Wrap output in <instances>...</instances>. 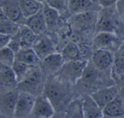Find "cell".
<instances>
[{
	"label": "cell",
	"mask_w": 124,
	"mask_h": 118,
	"mask_svg": "<svg viewBox=\"0 0 124 118\" xmlns=\"http://www.w3.org/2000/svg\"><path fill=\"white\" fill-rule=\"evenodd\" d=\"M111 7L103 8V10L99 13L96 23V32H114L115 31L117 26L116 17L114 15V12L111 10Z\"/></svg>",
	"instance_id": "obj_6"
},
{
	"label": "cell",
	"mask_w": 124,
	"mask_h": 118,
	"mask_svg": "<svg viewBox=\"0 0 124 118\" xmlns=\"http://www.w3.org/2000/svg\"><path fill=\"white\" fill-rule=\"evenodd\" d=\"M19 92L13 89L5 90L0 97V110L8 116H14L15 108Z\"/></svg>",
	"instance_id": "obj_7"
},
{
	"label": "cell",
	"mask_w": 124,
	"mask_h": 118,
	"mask_svg": "<svg viewBox=\"0 0 124 118\" xmlns=\"http://www.w3.org/2000/svg\"><path fill=\"white\" fill-rule=\"evenodd\" d=\"M103 117H120L124 116V99L118 94L102 109Z\"/></svg>",
	"instance_id": "obj_12"
},
{
	"label": "cell",
	"mask_w": 124,
	"mask_h": 118,
	"mask_svg": "<svg viewBox=\"0 0 124 118\" xmlns=\"http://www.w3.org/2000/svg\"><path fill=\"white\" fill-rule=\"evenodd\" d=\"M94 4L91 0H69L68 9L72 15L91 10Z\"/></svg>",
	"instance_id": "obj_20"
},
{
	"label": "cell",
	"mask_w": 124,
	"mask_h": 118,
	"mask_svg": "<svg viewBox=\"0 0 124 118\" xmlns=\"http://www.w3.org/2000/svg\"><path fill=\"white\" fill-rule=\"evenodd\" d=\"M42 61L44 68L52 73L58 72L64 63L61 53L55 52H53L47 55L44 59H42Z\"/></svg>",
	"instance_id": "obj_17"
},
{
	"label": "cell",
	"mask_w": 124,
	"mask_h": 118,
	"mask_svg": "<svg viewBox=\"0 0 124 118\" xmlns=\"http://www.w3.org/2000/svg\"><path fill=\"white\" fill-rule=\"evenodd\" d=\"M93 44L96 49H105L108 50H118L121 42L114 32L100 31L96 32L93 37Z\"/></svg>",
	"instance_id": "obj_3"
},
{
	"label": "cell",
	"mask_w": 124,
	"mask_h": 118,
	"mask_svg": "<svg viewBox=\"0 0 124 118\" xmlns=\"http://www.w3.org/2000/svg\"><path fill=\"white\" fill-rule=\"evenodd\" d=\"M115 8L117 14L123 19L124 18V0H117L115 5Z\"/></svg>",
	"instance_id": "obj_34"
},
{
	"label": "cell",
	"mask_w": 124,
	"mask_h": 118,
	"mask_svg": "<svg viewBox=\"0 0 124 118\" xmlns=\"http://www.w3.org/2000/svg\"><path fill=\"white\" fill-rule=\"evenodd\" d=\"M41 80V72L39 69L36 68V66H34L27 73V74L18 82L17 89L19 91L28 92L33 94V93L39 87Z\"/></svg>",
	"instance_id": "obj_2"
},
{
	"label": "cell",
	"mask_w": 124,
	"mask_h": 118,
	"mask_svg": "<svg viewBox=\"0 0 124 118\" xmlns=\"http://www.w3.org/2000/svg\"><path fill=\"white\" fill-rule=\"evenodd\" d=\"M123 38L124 39V34H123Z\"/></svg>",
	"instance_id": "obj_43"
},
{
	"label": "cell",
	"mask_w": 124,
	"mask_h": 118,
	"mask_svg": "<svg viewBox=\"0 0 124 118\" xmlns=\"http://www.w3.org/2000/svg\"><path fill=\"white\" fill-rule=\"evenodd\" d=\"M117 0H99V5L102 8H107L113 7L116 5Z\"/></svg>",
	"instance_id": "obj_35"
},
{
	"label": "cell",
	"mask_w": 124,
	"mask_h": 118,
	"mask_svg": "<svg viewBox=\"0 0 124 118\" xmlns=\"http://www.w3.org/2000/svg\"><path fill=\"white\" fill-rule=\"evenodd\" d=\"M118 95L117 89L115 86H110L100 89L94 92L91 96L97 104L103 109L107 103L112 101Z\"/></svg>",
	"instance_id": "obj_13"
},
{
	"label": "cell",
	"mask_w": 124,
	"mask_h": 118,
	"mask_svg": "<svg viewBox=\"0 0 124 118\" xmlns=\"http://www.w3.org/2000/svg\"><path fill=\"white\" fill-rule=\"evenodd\" d=\"M0 6L2 7L8 19L18 23L24 18L18 0H2Z\"/></svg>",
	"instance_id": "obj_11"
},
{
	"label": "cell",
	"mask_w": 124,
	"mask_h": 118,
	"mask_svg": "<svg viewBox=\"0 0 124 118\" xmlns=\"http://www.w3.org/2000/svg\"><path fill=\"white\" fill-rule=\"evenodd\" d=\"M44 95H45L51 103L55 105L59 103L63 97V92L60 88H58L55 83L48 82L46 84L44 88Z\"/></svg>",
	"instance_id": "obj_24"
},
{
	"label": "cell",
	"mask_w": 124,
	"mask_h": 118,
	"mask_svg": "<svg viewBox=\"0 0 124 118\" xmlns=\"http://www.w3.org/2000/svg\"><path fill=\"white\" fill-rule=\"evenodd\" d=\"M34 101L35 98L33 94L28 92L20 91L15 108L14 117H26L31 116Z\"/></svg>",
	"instance_id": "obj_4"
},
{
	"label": "cell",
	"mask_w": 124,
	"mask_h": 118,
	"mask_svg": "<svg viewBox=\"0 0 124 118\" xmlns=\"http://www.w3.org/2000/svg\"><path fill=\"white\" fill-rule=\"evenodd\" d=\"M54 114V106L45 95L35 98L31 116L37 118H49Z\"/></svg>",
	"instance_id": "obj_5"
},
{
	"label": "cell",
	"mask_w": 124,
	"mask_h": 118,
	"mask_svg": "<svg viewBox=\"0 0 124 118\" xmlns=\"http://www.w3.org/2000/svg\"><path fill=\"white\" fill-rule=\"evenodd\" d=\"M33 66H30L23 62L15 61V62L13 63L11 67L14 72V74L16 77L18 82H20L27 74V73L31 70V69Z\"/></svg>",
	"instance_id": "obj_29"
},
{
	"label": "cell",
	"mask_w": 124,
	"mask_h": 118,
	"mask_svg": "<svg viewBox=\"0 0 124 118\" xmlns=\"http://www.w3.org/2000/svg\"><path fill=\"white\" fill-rule=\"evenodd\" d=\"M79 47H80V54H81L82 60L87 61V59L89 58V57L91 58L93 53L91 54V50L88 45L83 44L79 45Z\"/></svg>",
	"instance_id": "obj_33"
},
{
	"label": "cell",
	"mask_w": 124,
	"mask_h": 118,
	"mask_svg": "<svg viewBox=\"0 0 124 118\" xmlns=\"http://www.w3.org/2000/svg\"><path fill=\"white\" fill-rule=\"evenodd\" d=\"M42 12L47 29H52L55 28L59 23L60 15H61L59 12L55 10L54 8L50 7L45 2L43 3Z\"/></svg>",
	"instance_id": "obj_22"
},
{
	"label": "cell",
	"mask_w": 124,
	"mask_h": 118,
	"mask_svg": "<svg viewBox=\"0 0 124 118\" xmlns=\"http://www.w3.org/2000/svg\"><path fill=\"white\" fill-rule=\"evenodd\" d=\"M68 1L69 0H45V2L61 14L69 12Z\"/></svg>",
	"instance_id": "obj_31"
},
{
	"label": "cell",
	"mask_w": 124,
	"mask_h": 118,
	"mask_svg": "<svg viewBox=\"0 0 124 118\" xmlns=\"http://www.w3.org/2000/svg\"><path fill=\"white\" fill-rule=\"evenodd\" d=\"M2 0H0V5H1V3H2Z\"/></svg>",
	"instance_id": "obj_42"
},
{
	"label": "cell",
	"mask_w": 124,
	"mask_h": 118,
	"mask_svg": "<svg viewBox=\"0 0 124 118\" xmlns=\"http://www.w3.org/2000/svg\"><path fill=\"white\" fill-rule=\"evenodd\" d=\"M123 99H124V85H123V87L122 88V89L120 90V94H119Z\"/></svg>",
	"instance_id": "obj_39"
},
{
	"label": "cell",
	"mask_w": 124,
	"mask_h": 118,
	"mask_svg": "<svg viewBox=\"0 0 124 118\" xmlns=\"http://www.w3.org/2000/svg\"><path fill=\"white\" fill-rule=\"evenodd\" d=\"M8 46L14 51L15 53L18 52L21 48H22V45H21V38H20V34H19V31L11 37Z\"/></svg>",
	"instance_id": "obj_32"
},
{
	"label": "cell",
	"mask_w": 124,
	"mask_h": 118,
	"mask_svg": "<svg viewBox=\"0 0 124 118\" xmlns=\"http://www.w3.org/2000/svg\"><path fill=\"white\" fill-rule=\"evenodd\" d=\"M19 34L21 41L22 48L31 47L38 36L25 24L20 26Z\"/></svg>",
	"instance_id": "obj_23"
},
{
	"label": "cell",
	"mask_w": 124,
	"mask_h": 118,
	"mask_svg": "<svg viewBox=\"0 0 124 118\" xmlns=\"http://www.w3.org/2000/svg\"><path fill=\"white\" fill-rule=\"evenodd\" d=\"M91 1L93 4H97V3H99V0H91Z\"/></svg>",
	"instance_id": "obj_40"
},
{
	"label": "cell",
	"mask_w": 124,
	"mask_h": 118,
	"mask_svg": "<svg viewBox=\"0 0 124 118\" xmlns=\"http://www.w3.org/2000/svg\"><path fill=\"white\" fill-rule=\"evenodd\" d=\"M98 69L93 62H87V64L83 70L81 78L83 82L86 85H91L96 82L99 77Z\"/></svg>",
	"instance_id": "obj_25"
},
{
	"label": "cell",
	"mask_w": 124,
	"mask_h": 118,
	"mask_svg": "<svg viewBox=\"0 0 124 118\" xmlns=\"http://www.w3.org/2000/svg\"><path fill=\"white\" fill-rule=\"evenodd\" d=\"M17 85L18 81L12 67L0 63V90L13 89Z\"/></svg>",
	"instance_id": "obj_10"
},
{
	"label": "cell",
	"mask_w": 124,
	"mask_h": 118,
	"mask_svg": "<svg viewBox=\"0 0 124 118\" xmlns=\"http://www.w3.org/2000/svg\"><path fill=\"white\" fill-rule=\"evenodd\" d=\"M10 38L11 36H8V35L0 34V49H2L8 45Z\"/></svg>",
	"instance_id": "obj_36"
},
{
	"label": "cell",
	"mask_w": 124,
	"mask_h": 118,
	"mask_svg": "<svg viewBox=\"0 0 124 118\" xmlns=\"http://www.w3.org/2000/svg\"><path fill=\"white\" fill-rule=\"evenodd\" d=\"M20 7L24 18H27L42 9L43 2L37 0H18Z\"/></svg>",
	"instance_id": "obj_19"
},
{
	"label": "cell",
	"mask_w": 124,
	"mask_h": 118,
	"mask_svg": "<svg viewBox=\"0 0 124 118\" xmlns=\"http://www.w3.org/2000/svg\"><path fill=\"white\" fill-rule=\"evenodd\" d=\"M37 1H39V2H44L45 0H37Z\"/></svg>",
	"instance_id": "obj_41"
},
{
	"label": "cell",
	"mask_w": 124,
	"mask_h": 118,
	"mask_svg": "<svg viewBox=\"0 0 124 118\" xmlns=\"http://www.w3.org/2000/svg\"><path fill=\"white\" fill-rule=\"evenodd\" d=\"M111 77L116 81L124 79V56L118 55L114 58L111 69Z\"/></svg>",
	"instance_id": "obj_26"
},
{
	"label": "cell",
	"mask_w": 124,
	"mask_h": 118,
	"mask_svg": "<svg viewBox=\"0 0 124 118\" xmlns=\"http://www.w3.org/2000/svg\"><path fill=\"white\" fill-rule=\"evenodd\" d=\"M113 61L111 51L105 49H96L91 56V61L99 70H104L112 66Z\"/></svg>",
	"instance_id": "obj_8"
},
{
	"label": "cell",
	"mask_w": 124,
	"mask_h": 118,
	"mask_svg": "<svg viewBox=\"0 0 124 118\" xmlns=\"http://www.w3.org/2000/svg\"><path fill=\"white\" fill-rule=\"evenodd\" d=\"M16 61H21L30 66H36L40 59L32 47L21 48L16 53Z\"/></svg>",
	"instance_id": "obj_18"
},
{
	"label": "cell",
	"mask_w": 124,
	"mask_h": 118,
	"mask_svg": "<svg viewBox=\"0 0 124 118\" xmlns=\"http://www.w3.org/2000/svg\"><path fill=\"white\" fill-rule=\"evenodd\" d=\"M87 62L88 61L84 60L67 61L64 63L58 71L66 80L70 83H76L81 78Z\"/></svg>",
	"instance_id": "obj_1"
},
{
	"label": "cell",
	"mask_w": 124,
	"mask_h": 118,
	"mask_svg": "<svg viewBox=\"0 0 124 118\" xmlns=\"http://www.w3.org/2000/svg\"><path fill=\"white\" fill-rule=\"evenodd\" d=\"M16 61V53L8 45L0 49V63L12 66Z\"/></svg>",
	"instance_id": "obj_30"
},
{
	"label": "cell",
	"mask_w": 124,
	"mask_h": 118,
	"mask_svg": "<svg viewBox=\"0 0 124 118\" xmlns=\"http://www.w3.org/2000/svg\"><path fill=\"white\" fill-rule=\"evenodd\" d=\"M20 29V26L18 23L14 22L10 19H6L2 22H0V34L8 35V36H13L16 34Z\"/></svg>",
	"instance_id": "obj_27"
},
{
	"label": "cell",
	"mask_w": 124,
	"mask_h": 118,
	"mask_svg": "<svg viewBox=\"0 0 124 118\" xmlns=\"http://www.w3.org/2000/svg\"><path fill=\"white\" fill-rule=\"evenodd\" d=\"M39 34L32 45V48L42 61L47 55L54 52V45L52 40L47 36Z\"/></svg>",
	"instance_id": "obj_9"
},
{
	"label": "cell",
	"mask_w": 124,
	"mask_h": 118,
	"mask_svg": "<svg viewBox=\"0 0 124 118\" xmlns=\"http://www.w3.org/2000/svg\"><path fill=\"white\" fill-rule=\"evenodd\" d=\"M84 117L99 118L102 117V109L97 104L91 96H86L82 101Z\"/></svg>",
	"instance_id": "obj_16"
},
{
	"label": "cell",
	"mask_w": 124,
	"mask_h": 118,
	"mask_svg": "<svg viewBox=\"0 0 124 118\" xmlns=\"http://www.w3.org/2000/svg\"><path fill=\"white\" fill-rule=\"evenodd\" d=\"M6 19H8V18H7V16H6L5 12L3 11L2 7L0 6V22H2V21H5V20H6Z\"/></svg>",
	"instance_id": "obj_38"
},
{
	"label": "cell",
	"mask_w": 124,
	"mask_h": 118,
	"mask_svg": "<svg viewBox=\"0 0 124 118\" xmlns=\"http://www.w3.org/2000/svg\"><path fill=\"white\" fill-rule=\"evenodd\" d=\"M61 55L64 62L82 60L79 45L74 42H70L64 47L61 51Z\"/></svg>",
	"instance_id": "obj_21"
},
{
	"label": "cell",
	"mask_w": 124,
	"mask_h": 118,
	"mask_svg": "<svg viewBox=\"0 0 124 118\" xmlns=\"http://www.w3.org/2000/svg\"><path fill=\"white\" fill-rule=\"evenodd\" d=\"M66 116L67 117H84L82 101L78 99L71 101L67 109Z\"/></svg>",
	"instance_id": "obj_28"
},
{
	"label": "cell",
	"mask_w": 124,
	"mask_h": 118,
	"mask_svg": "<svg viewBox=\"0 0 124 118\" xmlns=\"http://www.w3.org/2000/svg\"><path fill=\"white\" fill-rule=\"evenodd\" d=\"M117 52H118V55L124 56V40L121 42V44L117 50Z\"/></svg>",
	"instance_id": "obj_37"
},
{
	"label": "cell",
	"mask_w": 124,
	"mask_h": 118,
	"mask_svg": "<svg viewBox=\"0 0 124 118\" xmlns=\"http://www.w3.org/2000/svg\"><path fill=\"white\" fill-rule=\"evenodd\" d=\"M25 25L29 27L37 35L43 34L47 29V27L43 15L42 9L36 14L26 18Z\"/></svg>",
	"instance_id": "obj_15"
},
{
	"label": "cell",
	"mask_w": 124,
	"mask_h": 118,
	"mask_svg": "<svg viewBox=\"0 0 124 118\" xmlns=\"http://www.w3.org/2000/svg\"><path fill=\"white\" fill-rule=\"evenodd\" d=\"M99 13L89 10L80 14L73 15L71 19L72 23L80 29H87L92 26H96Z\"/></svg>",
	"instance_id": "obj_14"
}]
</instances>
